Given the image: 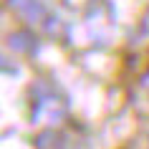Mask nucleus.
I'll return each mask as SVG.
<instances>
[{
    "label": "nucleus",
    "mask_w": 149,
    "mask_h": 149,
    "mask_svg": "<svg viewBox=\"0 0 149 149\" xmlns=\"http://www.w3.org/2000/svg\"><path fill=\"white\" fill-rule=\"evenodd\" d=\"M25 36H13V38H10V46L13 48H18V51H25V48H28V40H23Z\"/></svg>",
    "instance_id": "nucleus-1"
}]
</instances>
